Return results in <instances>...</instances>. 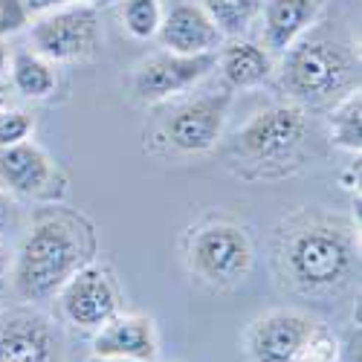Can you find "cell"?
Returning a JSON list of instances; mask_svg holds the SVG:
<instances>
[{"mask_svg":"<svg viewBox=\"0 0 362 362\" xmlns=\"http://www.w3.org/2000/svg\"><path fill=\"white\" fill-rule=\"evenodd\" d=\"M313 322L301 313L279 310L255 322L250 334V351L255 362H293L298 348L313 334Z\"/></svg>","mask_w":362,"mask_h":362,"instance_id":"7c38bea8","label":"cell"},{"mask_svg":"<svg viewBox=\"0 0 362 362\" xmlns=\"http://www.w3.org/2000/svg\"><path fill=\"white\" fill-rule=\"evenodd\" d=\"M284 258L290 279L310 293L348 284L356 264L351 238L334 226H308L296 232L287 240Z\"/></svg>","mask_w":362,"mask_h":362,"instance_id":"3957f363","label":"cell"},{"mask_svg":"<svg viewBox=\"0 0 362 362\" xmlns=\"http://www.w3.org/2000/svg\"><path fill=\"white\" fill-rule=\"evenodd\" d=\"M93 351L107 359H139L151 362L157 356L154 322L145 316H113L102 325L93 339Z\"/></svg>","mask_w":362,"mask_h":362,"instance_id":"5bb4252c","label":"cell"},{"mask_svg":"<svg viewBox=\"0 0 362 362\" xmlns=\"http://www.w3.org/2000/svg\"><path fill=\"white\" fill-rule=\"evenodd\" d=\"M192 269L209 284H235L252 267L250 235L232 223H212L192 235L189 244Z\"/></svg>","mask_w":362,"mask_h":362,"instance_id":"5b68a950","label":"cell"},{"mask_svg":"<svg viewBox=\"0 0 362 362\" xmlns=\"http://www.w3.org/2000/svg\"><path fill=\"white\" fill-rule=\"evenodd\" d=\"M200 9L223 38H238L261 15V0H200Z\"/></svg>","mask_w":362,"mask_h":362,"instance_id":"ac0fdd59","label":"cell"},{"mask_svg":"<svg viewBox=\"0 0 362 362\" xmlns=\"http://www.w3.org/2000/svg\"><path fill=\"white\" fill-rule=\"evenodd\" d=\"M26 15H41V12H49V9H58V6H70V4H99V0H21Z\"/></svg>","mask_w":362,"mask_h":362,"instance_id":"cb8c5ba5","label":"cell"},{"mask_svg":"<svg viewBox=\"0 0 362 362\" xmlns=\"http://www.w3.org/2000/svg\"><path fill=\"white\" fill-rule=\"evenodd\" d=\"M337 339L322 327H313V334L298 348L293 362H337Z\"/></svg>","mask_w":362,"mask_h":362,"instance_id":"44dd1931","label":"cell"},{"mask_svg":"<svg viewBox=\"0 0 362 362\" xmlns=\"http://www.w3.org/2000/svg\"><path fill=\"white\" fill-rule=\"evenodd\" d=\"M218 67V52L203 55H180V52H157L148 55L134 70V93L142 102H160L174 93L194 87Z\"/></svg>","mask_w":362,"mask_h":362,"instance_id":"52a82bcc","label":"cell"},{"mask_svg":"<svg viewBox=\"0 0 362 362\" xmlns=\"http://www.w3.org/2000/svg\"><path fill=\"white\" fill-rule=\"evenodd\" d=\"M6 273V255H4V247H0V279Z\"/></svg>","mask_w":362,"mask_h":362,"instance_id":"4316f807","label":"cell"},{"mask_svg":"<svg viewBox=\"0 0 362 362\" xmlns=\"http://www.w3.org/2000/svg\"><path fill=\"white\" fill-rule=\"evenodd\" d=\"M122 21H125V29L131 33V38H136V41L154 38L163 23L160 0H125Z\"/></svg>","mask_w":362,"mask_h":362,"instance_id":"ffe728a7","label":"cell"},{"mask_svg":"<svg viewBox=\"0 0 362 362\" xmlns=\"http://www.w3.org/2000/svg\"><path fill=\"white\" fill-rule=\"evenodd\" d=\"M6 107V102H4V96H0V110H4Z\"/></svg>","mask_w":362,"mask_h":362,"instance_id":"83f0119b","label":"cell"},{"mask_svg":"<svg viewBox=\"0 0 362 362\" xmlns=\"http://www.w3.org/2000/svg\"><path fill=\"white\" fill-rule=\"evenodd\" d=\"M81 235L73 221L47 218L26 235L15 264V287L29 301H44L62 290L84 264Z\"/></svg>","mask_w":362,"mask_h":362,"instance_id":"7a4b0ae2","label":"cell"},{"mask_svg":"<svg viewBox=\"0 0 362 362\" xmlns=\"http://www.w3.org/2000/svg\"><path fill=\"white\" fill-rule=\"evenodd\" d=\"M55 334L38 313L0 316V362H55Z\"/></svg>","mask_w":362,"mask_h":362,"instance_id":"30bf717a","label":"cell"},{"mask_svg":"<svg viewBox=\"0 0 362 362\" xmlns=\"http://www.w3.org/2000/svg\"><path fill=\"white\" fill-rule=\"evenodd\" d=\"M52 177L47 154L33 142L0 148V183L15 194H38Z\"/></svg>","mask_w":362,"mask_h":362,"instance_id":"9a60e30c","label":"cell"},{"mask_svg":"<svg viewBox=\"0 0 362 362\" xmlns=\"http://www.w3.org/2000/svg\"><path fill=\"white\" fill-rule=\"evenodd\" d=\"M29 38L47 62H84L99 47V12L93 4H70L35 15Z\"/></svg>","mask_w":362,"mask_h":362,"instance_id":"277c9868","label":"cell"},{"mask_svg":"<svg viewBox=\"0 0 362 362\" xmlns=\"http://www.w3.org/2000/svg\"><path fill=\"white\" fill-rule=\"evenodd\" d=\"M359 78V49L334 21H316L281 62V84L298 102H327L354 90Z\"/></svg>","mask_w":362,"mask_h":362,"instance_id":"6da1fadb","label":"cell"},{"mask_svg":"<svg viewBox=\"0 0 362 362\" xmlns=\"http://www.w3.org/2000/svg\"><path fill=\"white\" fill-rule=\"evenodd\" d=\"M308 119L298 105H279L258 113L238 134V145L247 157L258 163H284L305 142Z\"/></svg>","mask_w":362,"mask_h":362,"instance_id":"8992f818","label":"cell"},{"mask_svg":"<svg viewBox=\"0 0 362 362\" xmlns=\"http://www.w3.org/2000/svg\"><path fill=\"white\" fill-rule=\"evenodd\" d=\"M29 21L21 0H0V33H15Z\"/></svg>","mask_w":362,"mask_h":362,"instance_id":"603a6c76","label":"cell"},{"mask_svg":"<svg viewBox=\"0 0 362 362\" xmlns=\"http://www.w3.org/2000/svg\"><path fill=\"white\" fill-rule=\"evenodd\" d=\"M327 0H267L264 12V49L284 55L308 29L322 18Z\"/></svg>","mask_w":362,"mask_h":362,"instance_id":"4fadbf2b","label":"cell"},{"mask_svg":"<svg viewBox=\"0 0 362 362\" xmlns=\"http://www.w3.org/2000/svg\"><path fill=\"white\" fill-rule=\"evenodd\" d=\"M330 136L334 142L345 151H356L362 148V96L359 87L348 90V96L337 105V110L330 113Z\"/></svg>","mask_w":362,"mask_h":362,"instance_id":"d6986e66","label":"cell"},{"mask_svg":"<svg viewBox=\"0 0 362 362\" xmlns=\"http://www.w3.org/2000/svg\"><path fill=\"white\" fill-rule=\"evenodd\" d=\"M12 212H15V203L6 192H0V235H4L12 223Z\"/></svg>","mask_w":362,"mask_h":362,"instance_id":"d4e9b609","label":"cell"},{"mask_svg":"<svg viewBox=\"0 0 362 362\" xmlns=\"http://www.w3.org/2000/svg\"><path fill=\"white\" fill-rule=\"evenodd\" d=\"M160 44L168 52L180 55H203L218 52L223 44V35L218 26L209 21V15L200 9V4H177L163 15V23L157 29Z\"/></svg>","mask_w":362,"mask_h":362,"instance_id":"8fae6325","label":"cell"},{"mask_svg":"<svg viewBox=\"0 0 362 362\" xmlns=\"http://www.w3.org/2000/svg\"><path fill=\"white\" fill-rule=\"evenodd\" d=\"M6 62H9V55H6L4 41H0V76H4V70H6Z\"/></svg>","mask_w":362,"mask_h":362,"instance_id":"484cf974","label":"cell"},{"mask_svg":"<svg viewBox=\"0 0 362 362\" xmlns=\"http://www.w3.org/2000/svg\"><path fill=\"white\" fill-rule=\"evenodd\" d=\"M229 99V93H215L177 107L165 122V139L186 154H200V151L215 148L223 134Z\"/></svg>","mask_w":362,"mask_h":362,"instance_id":"9c48e42d","label":"cell"},{"mask_svg":"<svg viewBox=\"0 0 362 362\" xmlns=\"http://www.w3.org/2000/svg\"><path fill=\"white\" fill-rule=\"evenodd\" d=\"M29 134H33V119L23 110H12V107L0 110V148L26 142Z\"/></svg>","mask_w":362,"mask_h":362,"instance_id":"7402d4cb","label":"cell"},{"mask_svg":"<svg viewBox=\"0 0 362 362\" xmlns=\"http://www.w3.org/2000/svg\"><path fill=\"white\" fill-rule=\"evenodd\" d=\"M221 73L226 78L229 87H258L273 76V55L264 47L252 44V41H232L229 47H223L221 58Z\"/></svg>","mask_w":362,"mask_h":362,"instance_id":"2e32d148","label":"cell"},{"mask_svg":"<svg viewBox=\"0 0 362 362\" xmlns=\"http://www.w3.org/2000/svg\"><path fill=\"white\" fill-rule=\"evenodd\" d=\"M58 293H62L64 316L78 327H102L107 319L116 316L119 296L110 273L99 264H87L76 269L73 279Z\"/></svg>","mask_w":362,"mask_h":362,"instance_id":"ba28073f","label":"cell"},{"mask_svg":"<svg viewBox=\"0 0 362 362\" xmlns=\"http://www.w3.org/2000/svg\"><path fill=\"white\" fill-rule=\"evenodd\" d=\"M12 81H15V87L21 90L23 96L44 99L55 90L58 76L52 70V62L41 58L38 52H26L23 49V52L12 55Z\"/></svg>","mask_w":362,"mask_h":362,"instance_id":"e0dca14e","label":"cell"}]
</instances>
